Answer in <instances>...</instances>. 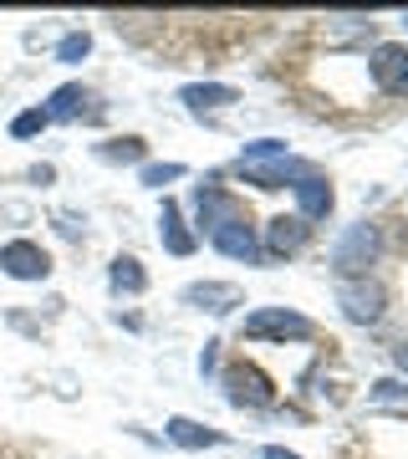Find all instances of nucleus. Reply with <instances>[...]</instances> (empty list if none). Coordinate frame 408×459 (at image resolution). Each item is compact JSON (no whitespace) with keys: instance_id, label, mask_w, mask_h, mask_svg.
I'll return each mask as SVG.
<instances>
[{"instance_id":"nucleus-14","label":"nucleus","mask_w":408,"mask_h":459,"mask_svg":"<svg viewBox=\"0 0 408 459\" xmlns=\"http://www.w3.org/2000/svg\"><path fill=\"white\" fill-rule=\"evenodd\" d=\"M332 204H337V195H332V184L322 174H311V179L296 184V210H301V220H326Z\"/></svg>"},{"instance_id":"nucleus-19","label":"nucleus","mask_w":408,"mask_h":459,"mask_svg":"<svg viewBox=\"0 0 408 459\" xmlns=\"http://www.w3.org/2000/svg\"><path fill=\"white\" fill-rule=\"evenodd\" d=\"M87 51H92V36H87V31H66L62 41H56V62H62V66H77Z\"/></svg>"},{"instance_id":"nucleus-18","label":"nucleus","mask_w":408,"mask_h":459,"mask_svg":"<svg viewBox=\"0 0 408 459\" xmlns=\"http://www.w3.org/2000/svg\"><path fill=\"white\" fill-rule=\"evenodd\" d=\"M148 153L143 138H108V143H98V159L102 164H138Z\"/></svg>"},{"instance_id":"nucleus-27","label":"nucleus","mask_w":408,"mask_h":459,"mask_svg":"<svg viewBox=\"0 0 408 459\" xmlns=\"http://www.w3.org/2000/svg\"><path fill=\"white\" fill-rule=\"evenodd\" d=\"M261 459H301V455H291V449H281V444H265V449H261Z\"/></svg>"},{"instance_id":"nucleus-17","label":"nucleus","mask_w":408,"mask_h":459,"mask_svg":"<svg viewBox=\"0 0 408 459\" xmlns=\"http://www.w3.org/2000/svg\"><path fill=\"white\" fill-rule=\"evenodd\" d=\"M179 102L189 113H204V108H230L235 102V87H220V82H189L179 92Z\"/></svg>"},{"instance_id":"nucleus-24","label":"nucleus","mask_w":408,"mask_h":459,"mask_svg":"<svg viewBox=\"0 0 408 459\" xmlns=\"http://www.w3.org/2000/svg\"><path fill=\"white\" fill-rule=\"evenodd\" d=\"M82 225H87V220H77V214H56V230H62L66 240H77V235H82Z\"/></svg>"},{"instance_id":"nucleus-5","label":"nucleus","mask_w":408,"mask_h":459,"mask_svg":"<svg viewBox=\"0 0 408 459\" xmlns=\"http://www.w3.org/2000/svg\"><path fill=\"white\" fill-rule=\"evenodd\" d=\"M0 271L11 281H47L51 255L36 246V240H5V246H0Z\"/></svg>"},{"instance_id":"nucleus-23","label":"nucleus","mask_w":408,"mask_h":459,"mask_svg":"<svg viewBox=\"0 0 408 459\" xmlns=\"http://www.w3.org/2000/svg\"><path fill=\"white\" fill-rule=\"evenodd\" d=\"M404 398H408L404 377H383V383H373V403H404Z\"/></svg>"},{"instance_id":"nucleus-9","label":"nucleus","mask_w":408,"mask_h":459,"mask_svg":"<svg viewBox=\"0 0 408 459\" xmlns=\"http://www.w3.org/2000/svg\"><path fill=\"white\" fill-rule=\"evenodd\" d=\"M240 301H245V291L230 286V281H195V286H184V307H199L210 316H230Z\"/></svg>"},{"instance_id":"nucleus-7","label":"nucleus","mask_w":408,"mask_h":459,"mask_svg":"<svg viewBox=\"0 0 408 459\" xmlns=\"http://www.w3.org/2000/svg\"><path fill=\"white\" fill-rule=\"evenodd\" d=\"M225 398L235 403V409H265L271 398H276V388H271V377L261 373V368H230L225 373Z\"/></svg>"},{"instance_id":"nucleus-4","label":"nucleus","mask_w":408,"mask_h":459,"mask_svg":"<svg viewBox=\"0 0 408 459\" xmlns=\"http://www.w3.org/2000/svg\"><path fill=\"white\" fill-rule=\"evenodd\" d=\"M210 246L220 250V255H230V261L240 265H261V240H256V230H250V220L245 214H235V220H225V225L210 230Z\"/></svg>"},{"instance_id":"nucleus-22","label":"nucleus","mask_w":408,"mask_h":459,"mask_svg":"<svg viewBox=\"0 0 408 459\" xmlns=\"http://www.w3.org/2000/svg\"><path fill=\"white\" fill-rule=\"evenodd\" d=\"M184 174H189L184 164H143V174H138V179H143V189H163V184L184 179Z\"/></svg>"},{"instance_id":"nucleus-10","label":"nucleus","mask_w":408,"mask_h":459,"mask_svg":"<svg viewBox=\"0 0 408 459\" xmlns=\"http://www.w3.org/2000/svg\"><path fill=\"white\" fill-rule=\"evenodd\" d=\"M235 214H245L240 210V199L230 195V189H220V184H199L195 189V225L210 235L214 225H225V220H235Z\"/></svg>"},{"instance_id":"nucleus-6","label":"nucleus","mask_w":408,"mask_h":459,"mask_svg":"<svg viewBox=\"0 0 408 459\" xmlns=\"http://www.w3.org/2000/svg\"><path fill=\"white\" fill-rule=\"evenodd\" d=\"M368 72H373L378 92H388V98H408V47H398V41H383V47L373 51Z\"/></svg>"},{"instance_id":"nucleus-11","label":"nucleus","mask_w":408,"mask_h":459,"mask_svg":"<svg viewBox=\"0 0 408 459\" xmlns=\"http://www.w3.org/2000/svg\"><path fill=\"white\" fill-rule=\"evenodd\" d=\"M311 240V225L301 220V214H281V220H271L265 225V246H261V255H271V261H286V255H296V250Z\"/></svg>"},{"instance_id":"nucleus-20","label":"nucleus","mask_w":408,"mask_h":459,"mask_svg":"<svg viewBox=\"0 0 408 459\" xmlns=\"http://www.w3.org/2000/svg\"><path fill=\"white\" fill-rule=\"evenodd\" d=\"M47 128H51V117L41 108H26V113L11 117V138H36V133H47Z\"/></svg>"},{"instance_id":"nucleus-29","label":"nucleus","mask_w":408,"mask_h":459,"mask_svg":"<svg viewBox=\"0 0 408 459\" xmlns=\"http://www.w3.org/2000/svg\"><path fill=\"white\" fill-rule=\"evenodd\" d=\"M404 31H408V16H404Z\"/></svg>"},{"instance_id":"nucleus-21","label":"nucleus","mask_w":408,"mask_h":459,"mask_svg":"<svg viewBox=\"0 0 408 459\" xmlns=\"http://www.w3.org/2000/svg\"><path fill=\"white\" fill-rule=\"evenodd\" d=\"M271 159H286V143L281 138H261V143H245L240 164H271Z\"/></svg>"},{"instance_id":"nucleus-8","label":"nucleus","mask_w":408,"mask_h":459,"mask_svg":"<svg viewBox=\"0 0 408 459\" xmlns=\"http://www.w3.org/2000/svg\"><path fill=\"white\" fill-rule=\"evenodd\" d=\"M250 184H261V189H281V184H301L317 174V164H307V159H271V164H235Z\"/></svg>"},{"instance_id":"nucleus-26","label":"nucleus","mask_w":408,"mask_h":459,"mask_svg":"<svg viewBox=\"0 0 408 459\" xmlns=\"http://www.w3.org/2000/svg\"><path fill=\"white\" fill-rule=\"evenodd\" d=\"M393 368L408 377V337H404V342H393Z\"/></svg>"},{"instance_id":"nucleus-16","label":"nucleus","mask_w":408,"mask_h":459,"mask_svg":"<svg viewBox=\"0 0 408 459\" xmlns=\"http://www.w3.org/2000/svg\"><path fill=\"white\" fill-rule=\"evenodd\" d=\"M163 434H169V444H179V449H214V444H225L220 429H204V424H195V419H169Z\"/></svg>"},{"instance_id":"nucleus-3","label":"nucleus","mask_w":408,"mask_h":459,"mask_svg":"<svg viewBox=\"0 0 408 459\" xmlns=\"http://www.w3.org/2000/svg\"><path fill=\"white\" fill-rule=\"evenodd\" d=\"M337 307H343L347 322H362V327H373L378 316L388 312V291H383L378 281H368V276L337 281Z\"/></svg>"},{"instance_id":"nucleus-28","label":"nucleus","mask_w":408,"mask_h":459,"mask_svg":"<svg viewBox=\"0 0 408 459\" xmlns=\"http://www.w3.org/2000/svg\"><path fill=\"white\" fill-rule=\"evenodd\" d=\"M51 179H56V169H51V164H41V169H31V184H51Z\"/></svg>"},{"instance_id":"nucleus-1","label":"nucleus","mask_w":408,"mask_h":459,"mask_svg":"<svg viewBox=\"0 0 408 459\" xmlns=\"http://www.w3.org/2000/svg\"><path fill=\"white\" fill-rule=\"evenodd\" d=\"M378 250H383V240H378V230L362 220V225H352L343 240L332 246V271L343 281H358V276H368V265L378 261Z\"/></svg>"},{"instance_id":"nucleus-15","label":"nucleus","mask_w":408,"mask_h":459,"mask_svg":"<svg viewBox=\"0 0 408 459\" xmlns=\"http://www.w3.org/2000/svg\"><path fill=\"white\" fill-rule=\"evenodd\" d=\"M108 286H113V296H143L148 291V271L138 255H113V265H108Z\"/></svg>"},{"instance_id":"nucleus-2","label":"nucleus","mask_w":408,"mask_h":459,"mask_svg":"<svg viewBox=\"0 0 408 459\" xmlns=\"http://www.w3.org/2000/svg\"><path fill=\"white\" fill-rule=\"evenodd\" d=\"M245 337L250 342H307L311 322L301 312H286V307H261L245 316Z\"/></svg>"},{"instance_id":"nucleus-12","label":"nucleus","mask_w":408,"mask_h":459,"mask_svg":"<svg viewBox=\"0 0 408 459\" xmlns=\"http://www.w3.org/2000/svg\"><path fill=\"white\" fill-rule=\"evenodd\" d=\"M92 102H98V98H92L82 82H62L47 98V108H41V113H47L51 123H77V117H98V108H92Z\"/></svg>"},{"instance_id":"nucleus-25","label":"nucleus","mask_w":408,"mask_h":459,"mask_svg":"<svg viewBox=\"0 0 408 459\" xmlns=\"http://www.w3.org/2000/svg\"><path fill=\"white\" fill-rule=\"evenodd\" d=\"M214 362H220V342H204V352H199V373H214Z\"/></svg>"},{"instance_id":"nucleus-13","label":"nucleus","mask_w":408,"mask_h":459,"mask_svg":"<svg viewBox=\"0 0 408 459\" xmlns=\"http://www.w3.org/2000/svg\"><path fill=\"white\" fill-rule=\"evenodd\" d=\"M159 240L169 255H195V246H199V235L184 225V210L174 199H163V210H159Z\"/></svg>"}]
</instances>
